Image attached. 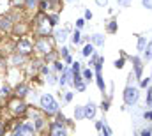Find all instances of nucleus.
I'll return each mask as SVG.
<instances>
[{
  "label": "nucleus",
  "instance_id": "1a4fd4ad",
  "mask_svg": "<svg viewBox=\"0 0 152 136\" xmlns=\"http://www.w3.org/2000/svg\"><path fill=\"white\" fill-rule=\"evenodd\" d=\"M83 111H85V117H87V118H94V117H96V104H94V102H88V104L83 108Z\"/></svg>",
  "mask_w": 152,
  "mask_h": 136
},
{
  "label": "nucleus",
  "instance_id": "c9c22d12",
  "mask_svg": "<svg viewBox=\"0 0 152 136\" xmlns=\"http://www.w3.org/2000/svg\"><path fill=\"white\" fill-rule=\"evenodd\" d=\"M41 72H42V74H48V72H50V67H46V66H42V67H41Z\"/></svg>",
  "mask_w": 152,
  "mask_h": 136
},
{
  "label": "nucleus",
  "instance_id": "f3484780",
  "mask_svg": "<svg viewBox=\"0 0 152 136\" xmlns=\"http://www.w3.org/2000/svg\"><path fill=\"white\" fill-rule=\"evenodd\" d=\"M50 5H51V0H41V4H39V7H41V11L44 12V11H48L50 9Z\"/></svg>",
  "mask_w": 152,
  "mask_h": 136
},
{
  "label": "nucleus",
  "instance_id": "dca6fc26",
  "mask_svg": "<svg viewBox=\"0 0 152 136\" xmlns=\"http://www.w3.org/2000/svg\"><path fill=\"white\" fill-rule=\"evenodd\" d=\"M143 51H145V58H147V60H151V58H152V41L147 44V48H143Z\"/></svg>",
  "mask_w": 152,
  "mask_h": 136
},
{
  "label": "nucleus",
  "instance_id": "c85d7f7f",
  "mask_svg": "<svg viewBox=\"0 0 152 136\" xmlns=\"http://www.w3.org/2000/svg\"><path fill=\"white\" fill-rule=\"evenodd\" d=\"M73 72H80V62H75L73 64Z\"/></svg>",
  "mask_w": 152,
  "mask_h": 136
},
{
  "label": "nucleus",
  "instance_id": "2f4dec72",
  "mask_svg": "<svg viewBox=\"0 0 152 136\" xmlns=\"http://www.w3.org/2000/svg\"><path fill=\"white\" fill-rule=\"evenodd\" d=\"M48 83H50V85H53V83H55V76H51L50 72H48Z\"/></svg>",
  "mask_w": 152,
  "mask_h": 136
},
{
  "label": "nucleus",
  "instance_id": "58836bf2",
  "mask_svg": "<svg viewBox=\"0 0 152 136\" xmlns=\"http://www.w3.org/2000/svg\"><path fill=\"white\" fill-rule=\"evenodd\" d=\"M85 18L90 20V18H92V12H90V11H85Z\"/></svg>",
  "mask_w": 152,
  "mask_h": 136
},
{
  "label": "nucleus",
  "instance_id": "cd10ccee",
  "mask_svg": "<svg viewBox=\"0 0 152 136\" xmlns=\"http://www.w3.org/2000/svg\"><path fill=\"white\" fill-rule=\"evenodd\" d=\"M147 104H149V106H152V88L149 90V94H147Z\"/></svg>",
  "mask_w": 152,
  "mask_h": 136
},
{
  "label": "nucleus",
  "instance_id": "ea45409f",
  "mask_svg": "<svg viewBox=\"0 0 152 136\" xmlns=\"http://www.w3.org/2000/svg\"><path fill=\"white\" fill-rule=\"evenodd\" d=\"M62 55L67 57V55H69V50H67V48H62Z\"/></svg>",
  "mask_w": 152,
  "mask_h": 136
},
{
  "label": "nucleus",
  "instance_id": "b1692460",
  "mask_svg": "<svg viewBox=\"0 0 152 136\" xmlns=\"http://www.w3.org/2000/svg\"><path fill=\"white\" fill-rule=\"evenodd\" d=\"M115 30H117V21H110V25H108V32L113 34Z\"/></svg>",
  "mask_w": 152,
  "mask_h": 136
},
{
  "label": "nucleus",
  "instance_id": "393cba45",
  "mask_svg": "<svg viewBox=\"0 0 152 136\" xmlns=\"http://www.w3.org/2000/svg\"><path fill=\"white\" fill-rule=\"evenodd\" d=\"M115 67H117V69L124 67V57H122V58H118V60H115Z\"/></svg>",
  "mask_w": 152,
  "mask_h": 136
},
{
  "label": "nucleus",
  "instance_id": "7c9ffc66",
  "mask_svg": "<svg viewBox=\"0 0 152 136\" xmlns=\"http://www.w3.org/2000/svg\"><path fill=\"white\" fill-rule=\"evenodd\" d=\"M83 25H85V20H78L76 21V29H81Z\"/></svg>",
  "mask_w": 152,
  "mask_h": 136
},
{
  "label": "nucleus",
  "instance_id": "9b49d317",
  "mask_svg": "<svg viewBox=\"0 0 152 136\" xmlns=\"http://www.w3.org/2000/svg\"><path fill=\"white\" fill-rule=\"evenodd\" d=\"M25 57H27V55H23V53L16 51V53H14V57H12V64H14V66H18V64H23V62H25Z\"/></svg>",
  "mask_w": 152,
  "mask_h": 136
},
{
  "label": "nucleus",
  "instance_id": "4c0bfd02",
  "mask_svg": "<svg viewBox=\"0 0 152 136\" xmlns=\"http://www.w3.org/2000/svg\"><path fill=\"white\" fill-rule=\"evenodd\" d=\"M118 5H129V0H118Z\"/></svg>",
  "mask_w": 152,
  "mask_h": 136
},
{
  "label": "nucleus",
  "instance_id": "2eb2a0df",
  "mask_svg": "<svg viewBox=\"0 0 152 136\" xmlns=\"http://www.w3.org/2000/svg\"><path fill=\"white\" fill-rule=\"evenodd\" d=\"M66 35H67V30H57V32H55V39H57L58 42H64V41H66Z\"/></svg>",
  "mask_w": 152,
  "mask_h": 136
},
{
  "label": "nucleus",
  "instance_id": "7ed1b4c3",
  "mask_svg": "<svg viewBox=\"0 0 152 136\" xmlns=\"http://www.w3.org/2000/svg\"><path fill=\"white\" fill-rule=\"evenodd\" d=\"M16 51L23 53V55H30V53L34 51V44L30 42V39L21 37V39L18 41V44H16Z\"/></svg>",
  "mask_w": 152,
  "mask_h": 136
},
{
  "label": "nucleus",
  "instance_id": "c756f323",
  "mask_svg": "<svg viewBox=\"0 0 152 136\" xmlns=\"http://www.w3.org/2000/svg\"><path fill=\"white\" fill-rule=\"evenodd\" d=\"M143 117H145V120H152V111H145Z\"/></svg>",
  "mask_w": 152,
  "mask_h": 136
},
{
  "label": "nucleus",
  "instance_id": "ddd939ff",
  "mask_svg": "<svg viewBox=\"0 0 152 136\" xmlns=\"http://www.w3.org/2000/svg\"><path fill=\"white\" fill-rule=\"evenodd\" d=\"M90 41L94 42V44H97V46H101V44H104V37L101 34H94L92 37H90Z\"/></svg>",
  "mask_w": 152,
  "mask_h": 136
},
{
  "label": "nucleus",
  "instance_id": "473e14b6",
  "mask_svg": "<svg viewBox=\"0 0 152 136\" xmlns=\"http://www.w3.org/2000/svg\"><path fill=\"white\" fill-rule=\"evenodd\" d=\"M152 135V129H143L142 131V136H151Z\"/></svg>",
  "mask_w": 152,
  "mask_h": 136
},
{
  "label": "nucleus",
  "instance_id": "423d86ee",
  "mask_svg": "<svg viewBox=\"0 0 152 136\" xmlns=\"http://www.w3.org/2000/svg\"><path fill=\"white\" fill-rule=\"evenodd\" d=\"M50 133H51V135H57V136H64L66 135L64 124H60V122H53V124H50Z\"/></svg>",
  "mask_w": 152,
  "mask_h": 136
},
{
  "label": "nucleus",
  "instance_id": "6e6552de",
  "mask_svg": "<svg viewBox=\"0 0 152 136\" xmlns=\"http://www.w3.org/2000/svg\"><path fill=\"white\" fill-rule=\"evenodd\" d=\"M27 94H28V85H27V83H21V85H18V87L14 88V96H16L18 99H23Z\"/></svg>",
  "mask_w": 152,
  "mask_h": 136
},
{
  "label": "nucleus",
  "instance_id": "6ab92c4d",
  "mask_svg": "<svg viewBox=\"0 0 152 136\" xmlns=\"http://www.w3.org/2000/svg\"><path fill=\"white\" fill-rule=\"evenodd\" d=\"M81 78H83L85 81H90V80H92V71H90V69H85L83 74H81Z\"/></svg>",
  "mask_w": 152,
  "mask_h": 136
},
{
  "label": "nucleus",
  "instance_id": "a211bd4d",
  "mask_svg": "<svg viewBox=\"0 0 152 136\" xmlns=\"http://www.w3.org/2000/svg\"><path fill=\"white\" fill-rule=\"evenodd\" d=\"M75 117H76V118H83V117H85L83 106H76V110H75Z\"/></svg>",
  "mask_w": 152,
  "mask_h": 136
},
{
  "label": "nucleus",
  "instance_id": "bb28decb",
  "mask_svg": "<svg viewBox=\"0 0 152 136\" xmlns=\"http://www.w3.org/2000/svg\"><path fill=\"white\" fill-rule=\"evenodd\" d=\"M152 81V78H145V80H142V87H149Z\"/></svg>",
  "mask_w": 152,
  "mask_h": 136
},
{
  "label": "nucleus",
  "instance_id": "0eeeda50",
  "mask_svg": "<svg viewBox=\"0 0 152 136\" xmlns=\"http://www.w3.org/2000/svg\"><path fill=\"white\" fill-rule=\"evenodd\" d=\"M12 29V18L11 16H0V30H5V32H9Z\"/></svg>",
  "mask_w": 152,
  "mask_h": 136
},
{
  "label": "nucleus",
  "instance_id": "39448f33",
  "mask_svg": "<svg viewBox=\"0 0 152 136\" xmlns=\"http://www.w3.org/2000/svg\"><path fill=\"white\" fill-rule=\"evenodd\" d=\"M27 111H28V106H27L23 101H16L14 102V106H12V113H14L16 117H23Z\"/></svg>",
  "mask_w": 152,
  "mask_h": 136
},
{
  "label": "nucleus",
  "instance_id": "4be33fe9",
  "mask_svg": "<svg viewBox=\"0 0 152 136\" xmlns=\"http://www.w3.org/2000/svg\"><path fill=\"white\" fill-rule=\"evenodd\" d=\"M143 48H145V37H138V50L143 51Z\"/></svg>",
  "mask_w": 152,
  "mask_h": 136
},
{
  "label": "nucleus",
  "instance_id": "a19ab883",
  "mask_svg": "<svg viewBox=\"0 0 152 136\" xmlns=\"http://www.w3.org/2000/svg\"><path fill=\"white\" fill-rule=\"evenodd\" d=\"M96 2H97L99 5H106V4H108V0H96Z\"/></svg>",
  "mask_w": 152,
  "mask_h": 136
},
{
  "label": "nucleus",
  "instance_id": "aec40b11",
  "mask_svg": "<svg viewBox=\"0 0 152 136\" xmlns=\"http://www.w3.org/2000/svg\"><path fill=\"white\" fill-rule=\"evenodd\" d=\"M11 96V88L9 87H2L0 88V97H9Z\"/></svg>",
  "mask_w": 152,
  "mask_h": 136
},
{
  "label": "nucleus",
  "instance_id": "9d476101",
  "mask_svg": "<svg viewBox=\"0 0 152 136\" xmlns=\"http://www.w3.org/2000/svg\"><path fill=\"white\" fill-rule=\"evenodd\" d=\"M133 64H134V76L140 78L142 76V60L138 57H133Z\"/></svg>",
  "mask_w": 152,
  "mask_h": 136
},
{
  "label": "nucleus",
  "instance_id": "f8f14e48",
  "mask_svg": "<svg viewBox=\"0 0 152 136\" xmlns=\"http://www.w3.org/2000/svg\"><path fill=\"white\" fill-rule=\"evenodd\" d=\"M96 80H97V87H99V90L101 92H104V81H103V76H101V71H96Z\"/></svg>",
  "mask_w": 152,
  "mask_h": 136
},
{
  "label": "nucleus",
  "instance_id": "f03ea898",
  "mask_svg": "<svg viewBox=\"0 0 152 136\" xmlns=\"http://www.w3.org/2000/svg\"><path fill=\"white\" fill-rule=\"evenodd\" d=\"M138 97H140V92H138L136 87H127V88L124 90V102H126L127 106L134 104V102L138 101Z\"/></svg>",
  "mask_w": 152,
  "mask_h": 136
},
{
  "label": "nucleus",
  "instance_id": "f257e3e1",
  "mask_svg": "<svg viewBox=\"0 0 152 136\" xmlns=\"http://www.w3.org/2000/svg\"><path fill=\"white\" fill-rule=\"evenodd\" d=\"M41 108L44 113L48 115H55L58 111V102L55 101V97L51 94H42L41 96Z\"/></svg>",
  "mask_w": 152,
  "mask_h": 136
},
{
  "label": "nucleus",
  "instance_id": "20e7f679",
  "mask_svg": "<svg viewBox=\"0 0 152 136\" xmlns=\"http://www.w3.org/2000/svg\"><path fill=\"white\" fill-rule=\"evenodd\" d=\"M34 48L41 51V53H51V46H50V42H48V37L46 35H42V37H39L37 41H36V44H34Z\"/></svg>",
  "mask_w": 152,
  "mask_h": 136
},
{
  "label": "nucleus",
  "instance_id": "79ce46f5",
  "mask_svg": "<svg viewBox=\"0 0 152 136\" xmlns=\"http://www.w3.org/2000/svg\"><path fill=\"white\" fill-rule=\"evenodd\" d=\"M149 2H151V0H143V5H145V7H149Z\"/></svg>",
  "mask_w": 152,
  "mask_h": 136
},
{
  "label": "nucleus",
  "instance_id": "e433bc0d",
  "mask_svg": "<svg viewBox=\"0 0 152 136\" xmlns=\"http://www.w3.org/2000/svg\"><path fill=\"white\" fill-rule=\"evenodd\" d=\"M103 122H104V120H99V122H97V124H96V127H97V129H99V131H101V129H103V126H104V124H103Z\"/></svg>",
  "mask_w": 152,
  "mask_h": 136
},
{
  "label": "nucleus",
  "instance_id": "4468645a",
  "mask_svg": "<svg viewBox=\"0 0 152 136\" xmlns=\"http://www.w3.org/2000/svg\"><path fill=\"white\" fill-rule=\"evenodd\" d=\"M42 126H44V118H41V117H34V127H36V131H41L42 129Z\"/></svg>",
  "mask_w": 152,
  "mask_h": 136
},
{
  "label": "nucleus",
  "instance_id": "a878e982",
  "mask_svg": "<svg viewBox=\"0 0 152 136\" xmlns=\"http://www.w3.org/2000/svg\"><path fill=\"white\" fill-rule=\"evenodd\" d=\"M108 108H110V101H103V104H101V110H103V111H108Z\"/></svg>",
  "mask_w": 152,
  "mask_h": 136
},
{
  "label": "nucleus",
  "instance_id": "72a5a7b5",
  "mask_svg": "<svg viewBox=\"0 0 152 136\" xmlns=\"http://www.w3.org/2000/svg\"><path fill=\"white\" fill-rule=\"evenodd\" d=\"M53 66H55V69H57V71H62V69H64V66H62L60 62H55Z\"/></svg>",
  "mask_w": 152,
  "mask_h": 136
},
{
  "label": "nucleus",
  "instance_id": "5701e85b",
  "mask_svg": "<svg viewBox=\"0 0 152 136\" xmlns=\"http://www.w3.org/2000/svg\"><path fill=\"white\" fill-rule=\"evenodd\" d=\"M80 41H81V35H80V32L76 30L75 34H73V42H75V44H80Z\"/></svg>",
  "mask_w": 152,
  "mask_h": 136
},
{
  "label": "nucleus",
  "instance_id": "412c9836",
  "mask_svg": "<svg viewBox=\"0 0 152 136\" xmlns=\"http://www.w3.org/2000/svg\"><path fill=\"white\" fill-rule=\"evenodd\" d=\"M92 51H94V46H92V44H87V46L83 48V55H85V57L92 55Z\"/></svg>",
  "mask_w": 152,
  "mask_h": 136
},
{
  "label": "nucleus",
  "instance_id": "f704fd0d",
  "mask_svg": "<svg viewBox=\"0 0 152 136\" xmlns=\"http://www.w3.org/2000/svg\"><path fill=\"white\" fill-rule=\"evenodd\" d=\"M64 99H66V101H71V99H73V94H71V92H66Z\"/></svg>",
  "mask_w": 152,
  "mask_h": 136
}]
</instances>
